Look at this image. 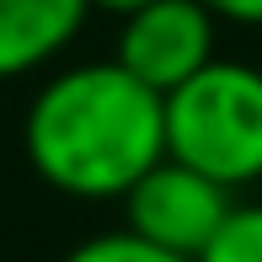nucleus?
<instances>
[{"label": "nucleus", "mask_w": 262, "mask_h": 262, "mask_svg": "<svg viewBox=\"0 0 262 262\" xmlns=\"http://www.w3.org/2000/svg\"><path fill=\"white\" fill-rule=\"evenodd\" d=\"M27 166L70 198H123L166 156V97L118 59L75 64L32 97Z\"/></svg>", "instance_id": "obj_1"}, {"label": "nucleus", "mask_w": 262, "mask_h": 262, "mask_svg": "<svg viewBox=\"0 0 262 262\" xmlns=\"http://www.w3.org/2000/svg\"><path fill=\"white\" fill-rule=\"evenodd\" d=\"M166 156L235 187L262 177V70L214 59L166 91Z\"/></svg>", "instance_id": "obj_2"}, {"label": "nucleus", "mask_w": 262, "mask_h": 262, "mask_svg": "<svg viewBox=\"0 0 262 262\" xmlns=\"http://www.w3.org/2000/svg\"><path fill=\"white\" fill-rule=\"evenodd\" d=\"M230 209H235V193L225 182H214V177L193 171V166L161 156L123 193V214H128L123 230L139 235V241H150V246H161V252H171V257L193 262L214 235H220V225L230 220Z\"/></svg>", "instance_id": "obj_3"}, {"label": "nucleus", "mask_w": 262, "mask_h": 262, "mask_svg": "<svg viewBox=\"0 0 262 262\" xmlns=\"http://www.w3.org/2000/svg\"><path fill=\"white\" fill-rule=\"evenodd\" d=\"M214 11L204 0H150L128 11L118 32V64L150 91H177L204 64H214Z\"/></svg>", "instance_id": "obj_4"}, {"label": "nucleus", "mask_w": 262, "mask_h": 262, "mask_svg": "<svg viewBox=\"0 0 262 262\" xmlns=\"http://www.w3.org/2000/svg\"><path fill=\"white\" fill-rule=\"evenodd\" d=\"M91 0H0V80L49 64L80 32Z\"/></svg>", "instance_id": "obj_5"}, {"label": "nucleus", "mask_w": 262, "mask_h": 262, "mask_svg": "<svg viewBox=\"0 0 262 262\" xmlns=\"http://www.w3.org/2000/svg\"><path fill=\"white\" fill-rule=\"evenodd\" d=\"M193 262H262V204H235L220 235Z\"/></svg>", "instance_id": "obj_6"}, {"label": "nucleus", "mask_w": 262, "mask_h": 262, "mask_svg": "<svg viewBox=\"0 0 262 262\" xmlns=\"http://www.w3.org/2000/svg\"><path fill=\"white\" fill-rule=\"evenodd\" d=\"M64 262H187V257H171V252H161V246L139 241V235H128V230H113V235L80 241Z\"/></svg>", "instance_id": "obj_7"}, {"label": "nucleus", "mask_w": 262, "mask_h": 262, "mask_svg": "<svg viewBox=\"0 0 262 262\" xmlns=\"http://www.w3.org/2000/svg\"><path fill=\"white\" fill-rule=\"evenodd\" d=\"M220 21H246V27H262V0H204Z\"/></svg>", "instance_id": "obj_8"}, {"label": "nucleus", "mask_w": 262, "mask_h": 262, "mask_svg": "<svg viewBox=\"0 0 262 262\" xmlns=\"http://www.w3.org/2000/svg\"><path fill=\"white\" fill-rule=\"evenodd\" d=\"M91 6H102V11H113V16H128V11H139V6H150V0H91Z\"/></svg>", "instance_id": "obj_9"}]
</instances>
